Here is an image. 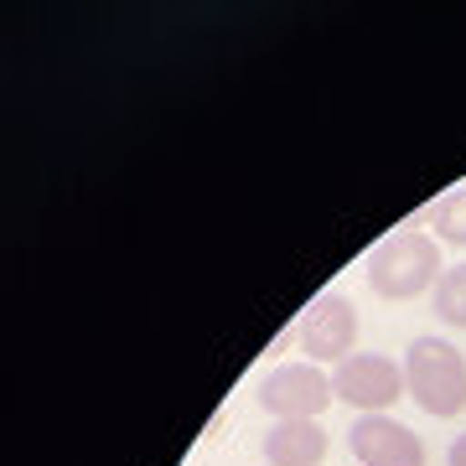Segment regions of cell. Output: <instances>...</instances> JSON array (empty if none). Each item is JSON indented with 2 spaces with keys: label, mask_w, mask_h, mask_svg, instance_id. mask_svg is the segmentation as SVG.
<instances>
[{
  "label": "cell",
  "mask_w": 466,
  "mask_h": 466,
  "mask_svg": "<svg viewBox=\"0 0 466 466\" xmlns=\"http://www.w3.org/2000/svg\"><path fill=\"white\" fill-rule=\"evenodd\" d=\"M363 269H368L373 296H383V300H415V296H425V290H435V280L446 275L441 244H435V233H425V228L389 233L383 244H373Z\"/></svg>",
  "instance_id": "6da1fadb"
},
{
  "label": "cell",
  "mask_w": 466,
  "mask_h": 466,
  "mask_svg": "<svg viewBox=\"0 0 466 466\" xmlns=\"http://www.w3.org/2000/svg\"><path fill=\"white\" fill-rule=\"evenodd\" d=\"M404 389L435 420H456L466 410V358L446 337H415L404 352Z\"/></svg>",
  "instance_id": "7a4b0ae2"
},
{
  "label": "cell",
  "mask_w": 466,
  "mask_h": 466,
  "mask_svg": "<svg viewBox=\"0 0 466 466\" xmlns=\"http://www.w3.org/2000/svg\"><path fill=\"white\" fill-rule=\"evenodd\" d=\"M358 332H363V321H358V306H352L342 290H321L311 296V306L290 321V337H296V348L306 352V363H348L352 352H358Z\"/></svg>",
  "instance_id": "3957f363"
},
{
  "label": "cell",
  "mask_w": 466,
  "mask_h": 466,
  "mask_svg": "<svg viewBox=\"0 0 466 466\" xmlns=\"http://www.w3.org/2000/svg\"><path fill=\"white\" fill-rule=\"evenodd\" d=\"M332 400V373H321L317 363H280L259 383V410L269 420H321Z\"/></svg>",
  "instance_id": "277c9868"
},
{
  "label": "cell",
  "mask_w": 466,
  "mask_h": 466,
  "mask_svg": "<svg viewBox=\"0 0 466 466\" xmlns=\"http://www.w3.org/2000/svg\"><path fill=\"white\" fill-rule=\"evenodd\" d=\"M332 389L337 400L363 410V415H389V404L404 400V363L383 358V352H352L348 363L332 368Z\"/></svg>",
  "instance_id": "5b68a950"
},
{
  "label": "cell",
  "mask_w": 466,
  "mask_h": 466,
  "mask_svg": "<svg viewBox=\"0 0 466 466\" xmlns=\"http://www.w3.org/2000/svg\"><path fill=\"white\" fill-rule=\"evenodd\" d=\"M348 446L358 466H425V441L394 415H358Z\"/></svg>",
  "instance_id": "8992f818"
},
{
  "label": "cell",
  "mask_w": 466,
  "mask_h": 466,
  "mask_svg": "<svg viewBox=\"0 0 466 466\" xmlns=\"http://www.w3.org/2000/svg\"><path fill=\"white\" fill-rule=\"evenodd\" d=\"M327 431L321 420H275L265 435V461L269 466H321L327 461Z\"/></svg>",
  "instance_id": "52a82bcc"
},
{
  "label": "cell",
  "mask_w": 466,
  "mask_h": 466,
  "mask_svg": "<svg viewBox=\"0 0 466 466\" xmlns=\"http://www.w3.org/2000/svg\"><path fill=\"white\" fill-rule=\"evenodd\" d=\"M431 228H435V244H456V249H466V187H456V192H446V198L435 202Z\"/></svg>",
  "instance_id": "ba28073f"
},
{
  "label": "cell",
  "mask_w": 466,
  "mask_h": 466,
  "mask_svg": "<svg viewBox=\"0 0 466 466\" xmlns=\"http://www.w3.org/2000/svg\"><path fill=\"white\" fill-rule=\"evenodd\" d=\"M435 317L446 327H466V265H446L435 280Z\"/></svg>",
  "instance_id": "9c48e42d"
},
{
  "label": "cell",
  "mask_w": 466,
  "mask_h": 466,
  "mask_svg": "<svg viewBox=\"0 0 466 466\" xmlns=\"http://www.w3.org/2000/svg\"><path fill=\"white\" fill-rule=\"evenodd\" d=\"M446 466H466V435H456V441H451V451H446Z\"/></svg>",
  "instance_id": "30bf717a"
}]
</instances>
